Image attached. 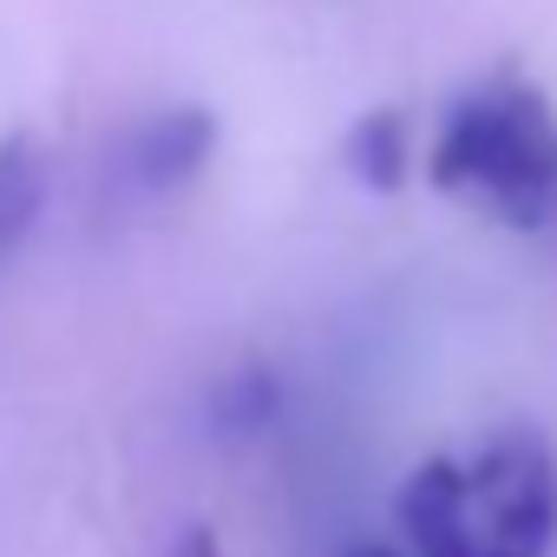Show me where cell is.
I'll return each mask as SVG.
<instances>
[{"mask_svg": "<svg viewBox=\"0 0 557 557\" xmlns=\"http://www.w3.org/2000/svg\"><path fill=\"white\" fill-rule=\"evenodd\" d=\"M394 518L413 557H550L557 453L537 426H498L472 459H420Z\"/></svg>", "mask_w": 557, "mask_h": 557, "instance_id": "obj_1", "label": "cell"}, {"mask_svg": "<svg viewBox=\"0 0 557 557\" xmlns=\"http://www.w3.org/2000/svg\"><path fill=\"white\" fill-rule=\"evenodd\" d=\"M426 177L453 197H485L492 216L511 230H537L557 210L550 99L518 73H492L485 86L459 92L426 151Z\"/></svg>", "mask_w": 557, "mask_h": 557, "instance_id": "obj_2", "label": "cell"}, {"mask_svg": "<svg viewBox=\"0 0 557 557\" xmlns=\"http://www.w3.org/2000/svg\"><path fill=\"white\" fill-rule=\"evenodd\" d=\"M210 151H216V112L164 106L132 132V177L145 190H177L210 164Z\"/></svg>", "mask_w": 557, "mask_h": 557, "instance_id": "obj_3", "label": "cell"}, {"mask_svg": "<svg viewBox=\"0 0 557 557\" xmlns=\"http://www.w3.org/2000/svg\"><path fill=\"white\" fill-rule=\"evenodd\" d=\"M342 164H348V177L361 184V190H374V197H394V190H407V177H413V119L400 112V106H374V112H361L355 125H348V138H342Z\"/></svg>", "mask_w": 557, "mask_h": 557, "instance_id": "obj_4", "label": "cell"}, {"mask_svg": "<svg viewBox=\"0 0 557 557\" xmlns=\"http://www.w3.org/2000/svg\"><path fill=\"white\" fill-rule=\"evenodd\" d=\"M40 203H47V151L27 132H8L0 138V256H14L34 236Z\"/></svg>", "mask_w": 557, "mask_h": 557, "instance_id": "obj_5", "label": "cell"}, {"mask_svg": "<svg viewBox=\"0 0 557 557\" xmlns=\"http://www.w3.org/2000/svg\"><path fill=\"white\" fill-rule=\"evenodd\" d=\"M275 413H283V374H275L269 361H243V368L216 374V387H210V433L256 440L262 426H275Z\"/></svg>", "mask_w": 557, "mask_h": 557, "instance_id": "obj_6", "label": "cell"}, {"mask_svg": "<svg viewBox=\"0 0 557 557\" xmlns=\"http://www.w3.org/2000/svg\"><path fill=\"white\" fill-rule=\"evenodd\" d=\"M171 557H230V550H223V537L210 524H184L177 544H171Z\"/></svg>", "mask_w": 557, "mask_h": 557, "instance_id": "obj_7", "label": "cell"}, {"mask_svg": "<svg viewBox=\"0 0 557 557\" xmlns=\"http://www.w3.org/2000/svg\"><path fill=\"white\" fill-rule=\"evenodd\" d=\"M342 557H407V550H394V544H348Z\"/></svg>", "mask_w": 557, "mask_h": 557, "instance_id": "obj_8", "label": "cell"}]
</instances>
